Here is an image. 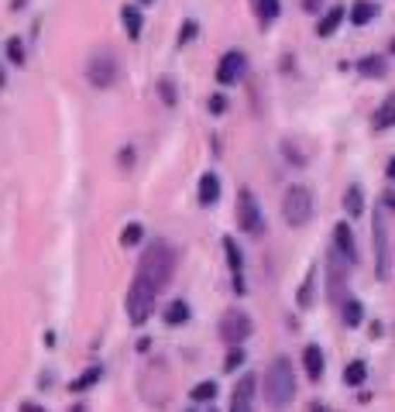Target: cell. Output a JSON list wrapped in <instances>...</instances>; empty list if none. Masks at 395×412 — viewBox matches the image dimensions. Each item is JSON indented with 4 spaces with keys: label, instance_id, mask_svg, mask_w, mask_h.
I'll use <instances>...</instances> for the list:
<instances>
[{
    "label": "cell",
    "instance_id": "44dd1931",
    "mask_svg": "<svg viewBox=\"0 0 395 412\" xmlns=\"http://www.w3.org/2000/svg\"><path fill=\"white\" fill-rule=\"evenodd\" d=\"M365 378H368V368H365V360H351L347 368H344V382L351 388L365 385Z\"/></svg>",
    "mask_w": 395,
    "mask_h": 412
},
{
    "label": "cell",
    "instance_id": "4316f807",
    "mask_svg": "<svg viewBox=\"0 0 395 412\" xmlns=\"http://www.w3.org/2000/svg\"><path fill=\"white\" fill-rule=\"evenodd\" d=\"M141 241H145V227H141V224H128L124 234H121V244H124V248H134V244H141Z\"/></svg>",
    "mask_w": 395,
    "mask_h": 412
},
{
    "label": "cell",
    "instance_id": "4fadbf2b",
    "mask_svg": "<svg viewBox=\"0 0 395 412\" xmlns=\"http://www.w3.org/2000/svg\"><path fill=\"white\" fill-rule=\"evenodd\" d=\"M334 248L341 251L351 265L358 261V244H354V234H351V224H337L334 227Z\"/></svg>",
    "mask_w": 395,
    "mask_h": 412
},
{
    "label": "cell",
    "instance_id": "f35d334b",
    "mask_svg": "<svg viewBox=\"0 0 395 412\" xmlns=\"http://www.w3.org/2000/svg\"><path fill=\"white\" fill-rule=\"evenodd\" d=\"M385 172H389V179H395V158L389 162V169H385Z\"/></svg>",
    "mask_w": 395,
    "mask_h": 412
},
{
    "label": "cell",
    "instance_id": "e0dca14e",
    "mask_svg": "<svg viewBox=\"0 0 395 412\" xmlns=\"http://www.w3.org/2000/svg\"><path fill=\"white\" fill-rule=\"evenodd\" d=\"M100 375H104V368L100 364H93V368H86L83 375H76L73 382H69V392H86V388H93L100 382Z\"/></svg>",
    "mask_w": 395,
    "mask_h": 412
},
{
    "label": "cell",
    "instance_id": "e575fe53",
    "mask_svg": "<svg viewBox=\"0 0 395 412\" xmlns=\"http://www.w3.org/2000/svg\"><path fill=\"white\" fill-rule=\"evenodd\" d=\"M224 110H227V97H220V93H217V97H210V114H217V117H220Z\"/></svg>",
    "mask_w": 395,
    "mask_h": 412
},
{
    "label": "cell",
    "instance_id": "8fae6325",
    "mask_svg": "<svg viewBox=\"0 0 395 412\" xmlns=\"http://www.w3.org/2000/svg\"><path fill=\"white\" fill-rule=\"evenodd\" d=\"M255 375H244L234 385V395H231V412H255Z\"/></svg>",
    "mask_w": 395,
    "mask_h": 412
},
{
    "label": "cell",
    "instance_id": "603a6c76",
    "mask_svg": "<svg viewBox=\"0 0 395 412\" xmlns=\"http://www.w3.org/2000/svg\"><path fill=\"white\" fill-rule=\"evenodd\" d=\"M341 316H344V323H347V327H358V323H361V316H365V309H361V303H358L354 296H347V299H344V306H341Z\"/></svg>",
    "mask_w": 395,
    "mask_h": 412
},
{
    "label": "cell",
    "instance_id": "d6986e66",
    "mask_svg": "<svg viewBox=\"0 0 395 412\" xmlns=\"http://www.w3.org/2000/svg\"><path fill=\"white\" fill-rule=\"evenodd\" d=\"M378 14V4H371V0H358L354 7H351V25H368L371 18Z\"/></svg>",
    "mask_w": 395,
    "mask_h": 412
},
{
    "label": "cell",
    "instance_id": "83f0119b",
    "mask_svg": "<svg viewBox=\"0 0 395 412\" xmlns=\"http://www.w3.org/2000/svg\"><path fill=\"white\" fill-rule=\"evenodd\" d=\"M244 358H248L244 347H241V344H231V351H227V358H224V371H237V368L244 364Z\"/></svg>",
    "mask_w": 395,
    "mask_h": 412
},
{
    "label": "cell",
    "instance_id": "d4e9b609",
    "mask_svg": "<svg viewBox=\"0 0 395 412\" xmlns=\"http://www.w3.org/2000/svg\"><path fill=\"white\" fill-rule=\"evenodd\" d=\"M121 18H124V28H128V38L138 42V38H141V14H138L134 7H124V11H121Z\"/></svg>",
    "mask_w": 395,
    "mask_h": 412
},
{
    "label": "cell",
    "instance_id": "ab89813d",
    "mask_svg": "<svg viewBox=\"0 0 395 412\" xmlns=\"http://www.w3.org/2000/svg\"><path fill=\"white\" fill-rule=\"evenodd\" d=\"M7 86V76H4V66H0V90Z\"/></svg>",
    "mask_w": 395,
    "mask_h": 412
},
{
    "label": "cell",
    "instance_id": "7a4b0ae2",
    "mask_svg": "<svg viewBox=\"0 0 395 412\" xmlns=\"http://www.w3.org/2000/svg\"><path fill=\"white\" fill-rule=\"evenodd\" d=\"M265 399L272 409H289L292 399H296V371H292V360L282 354L268 364L265 371Z\"/></svg>",
    "mask_w": 395,
    "mask_h": 412
},
{
    "label": "cell",
    "instance_id": "30bf717a",
    "mask_svg": "<svg viewBox=\"0 0 395 412\" xmlns=\"http://www.w3.org/2000/svg\"><path fill=\"white\" fill-rule=\"evenodd\" d=\"M244 66H248V59H244V52H227L224 59H220V66H217V83L220 86H234L237 79L244 76Z\"/></svg>",
    "mask_w": 395,
    "mask_h": 412
},
{
    "label": "cell",
    "instance_id": "d590c367",
    "mask_svg": "<svg viewBox=\"0 0 395 412\" xmlns=\"http://www.w3.org/2000/svg\"><path fill=\"white\" fill-rule=\"evenodd\" d=\"M21 412H45V409H42V406H35V402H25V406H21Z\"/></svg>",
    "mask_w": 395,
    "mask_h": 412
},
{
    "label": "cell",
    "instance_id": "277c9868",
    "mask_svg": "<svg viewBox=\"0 0 395 412\" xmlns=\"http://www.w3.org/2000/svg\"><path fill=\"white\" fill-rule=\"evenodd\" d=\"M117 73H121V66H117L114 52H107V49H97L90 55V62H86V79L97 90H110L117 83Z\"/></svg>",
    "mask_w": 395,
    "mask_h": 412
},
{
    "label": "cell",
    "instance_id": "7c38bea8",
    "mask_svg": "<svg viewBox=\"0 0 395 412\" xmlns=\"http://www.w3.org/2000/svg\"><path fill=\"white\" fill-rule=\"evenodd\" d=\"M224 255H227L231 275H234V289L244 292V258H241V248H237L234 237H224Z\"/></svg>",
    "mask_w": 395,
    "mask_h": 412
},
{
    "label": "cell",
    "instance_id": "484cf974",
    "mask_svg": "<svg viewBox=\"0 0 395 412\" xmlns=\"http://www.w3.org/2000/svg\"><path fill=\"white\" fill-rule=\"evenodd\" d=\"M158 93H162V103H165V107H176V100H179V93H176V83H172L169 76L158 79Z\"/></svg>",
    "mask_w": 395,
    "mask_h": 412
},
{
    "label": "cell",
    "instance_id": "cb8c5ba5",
    "mask_svg": "<svg viewBox=\"0 0 395 412\" xmlns=\"http://www.w3.org/2000/svg\"><path fill=\"white\" fill-rule=\"evenodd\" d=\"M344 210H347L351 217H361V213H365V196H361L358 186H351V189L344 193Z\"/></svg>",
    "mask_w": 395,
    "mask_h": 412
},
{
    "label": "cell",
    "instance_id": "3957f363",
    "mask_svg": "<svg viewBox=\"0 0 395 412\" xmlns=\"http://www.w3.org/2000/svg\"><path fill=\"white\" fill-rule=\"evenodd\" d=\"M282 217L289 227H306L313 220V193L306 186H289L282 196Z\"/></svg>",
    "mask_w": 395,
    "mask_h": 412
},
{
    "label": "cell",
    "instance_id": "5bb4252c",
    "mask_svg": "<svg viewBox=\"0 0 395 412\" xmlns=\"http://www.w3.org/2000/svg\"><path fill=\"white\" fill-rule=\"evenodd\" d=\"M303 368H306V375H310V382H320L323 378V351L310 344L306 351H303Z\"/></svg>",
    "mask_w": 395,
    "mask_h": 412
},
{
    "label": "cell",
    "instance_id": "836d02e7",
    "mask_svg": "<svg viewBox=\"0 0 395 412\" xmlns=\"http://www.w3.org/2000/svg\"><path fill=\"white\" fill-rule=\"evenodd\" d=\"M196 31H200V28H196V21H186L183 25V31H179V42H193V38H196Z\"/></svg>",
    "mask_w": 395,
    "mask_h": 412
},
{
    "label": "cell",
    "instance_id": "7bdbcfd3",
    "mask_svg": "<svg viewBox=\"0 0 395 412\" xmlns=\"http://www.w3.org/2000/svg\"><path fill=\"white\" fill-rule=\"evenodd\" d=\"M392 52H395V42H392Z\"/></svg>",
    "mask_w": 395,
    "mask_h": 412
},
{
    "label": "cell",
    "instance_id": "8d00e7d4",
    "mask_svg": "<svg viewBox=\"0 0 395 412\" xmlns=\"http://www.w3.org/2000/svg\"><path fill=\"white\" fill-rule=\"evenodd\" d=\"M303 7H306V11H316V7H320V0H303Z\"/></svg>",
    "mask_w": 395,
    "mask_h": 412
},
{
    "label": "cell",
    "instance_id": "b9f144b4",
    "mask_svg": "<svg viewBox=\"0 0 395 412\" xmlns=\"http://www.w3.org/2000/svg\"><path fill=\"white\" fill-rule=\"evenodd\" d=\"M316 412H323V409H320V406H316Z\"/></svg>",
    "mask_w": 395,
    "mask_h": 412
},
{
    "label": "cell",
    "instance_id": "1f68e13d",
    "mask_svg": "<svg viewBox=\"0 0 395 412\" xmlns=\"http://www.w3.org/2000/svg\"><path fill=\"white\" fill-rule=\"evenodd\" d=\"M258 14H262V21H275L279 18V0H258Z\"/></svg>",
    "mask_w": 395,
    "mask_h": 412
},
{
    "label": "cell",
    "instance_id": "4dcf8cb0",
    "mask_svg": "<svg viewBox=\"0 0 395 412\" xmlns=\"http://www.w3.org/2000/svg\"><path fill=\"white\" fill-rule=\"evenodd\" d=\"M296 303H299V306H303V309H306V306H310V303H313V272L306 275V282L299 285V296H296Z\"/></svg>",
    "mask_w": 395,
    "mask_h": 412
},
{
    "label": "cell",
    "instance_id": "d6a6232c",
    "mask_svg": "<svg viewBox=\"0 0 395 412\" xmlns=\"http://www.w3.org/2000/svg\"><path fill=\"white\" fill-rule=\"evenodd\" d=\"M282 152L289 154V162H292V165H306V154L299 152V148H296L292 141H282Z\"/></svg>",
    "mask_w": 395,
    "mask_h": 412
},
{
    "label": "cell",
    "instance_id": "f546056e",
    "mask_svg": "<svg viewBox=\"0 0 395 412\" xmlns=\"http://www.w3.org/2000/svg\"><path fill=\"white\" fill-rule=\"evenodd\" d=\"M7 59L14 66H25V45H21V38H7Z\"/></svg>",
    "mask_w": 395,
    "mask_h": 412
},
{
    "label": "cell",
    "instance_id": "6da1fadb",
    "mask_svg": "<svg viewBox=\"0 0 395 412\" xmlns=\"http://www.w3.org/2000/svg\"><path fill=\"white\" fill-rule=\"evenodd\" d=\"M176 272V251L169 241H152L145 248V255L138 261V275H134L131 289H128V316H131L134 327H145L148 316L155 313V299L158 292L169 285Z\"/></svg>",
    "mask_w": 395,
    "mask_h": 412
},
{
    "label": "cell",
    "instance_id": "9c48e42d",
    "mask_svg": "<svg viewBox=\"0 0 395 412\" xmlns=\"http://www.w3.org/2000/svg\"><path fill=\"white\" fill-rule=\"evenodd\" d=\"M162 378H165V364H162V360H152L148 371L141 375V395H145V402L165 406V392H158V385H165Z\"/></svg>",
    "mask_w": 395,
    "mask_h": 412
},
{
    "label": "cell",
    "instance_id": "9a60e30c",
    "mask_svg": "<svg viewBox=\"0 0 395 412\" xmlns=\"http://www.w3.org/2000/svg\"><path fill=\"white\" fill-rule=\"evenodd\" d=\"M341 21H344V7H341V4H334V7H330V11L320 18V25H316V35H320V38H330V35L341 28Z\"/></svg>",
    "mask_w": 395,
    "mask_h": 412
},
{
    "label": "cell",
    "instance_id": "f1b7e54d",
    "mask_svg": "<svg viewBox=\"0 0 395 412\" xmlns=\"http://www.w3.org/2000/svg\"><path fill=\"white\" fill-rule=\"evenodd\" d=\"M189 399H193V402H210V399H217V382H203V385H196L193 392H189Z\"/></svg>",
    "mask_w": 395,
    "mask_h": 412
},
{
    "label": "cell",
    "instance_id": "ac0fdd59",
    "mask_svg": "<svg viewBox=\"0 0 395 412\" xmlns=\"http://www.w3.org/2000/svg\"><path fill=\"white\" fill-rule=\"evenodd\" d=\"M389 128H395V93L375 114V131H389Z\"/></svg>",
    "mask_w": 395,
    "mask_h": 412
},
{
    "label": "cell",
    "instance_id": "74e56055",
    "mask_svg": "<svg viewBox=\"0 0 395 412\" xmlns=\"http://www.w3.org/2000/svg\"><path fill=\"white\" fill-rule=\"evenodd\" d=\"M385 206H392L395 210V193H385Z\"/></svg>",
    "mask_w": 395,
    "mask_h": 412
},
{
    "label": "cell",
    "instance_id": "ba28073f",
    "mask_svg": "<svg viewBox=\"0 0 395 412\" xmlns=\"http://www.w3.org/2000/svg\"><path fill=\"white\" fill-rule=\"evenodd\" d=\"M251 330H255V323H251V316L244 309H227L220 316V337L227 344H244L251 337Z\"/></svg>",
    "mask_w": 395,
    "mask_h": 412
},
{
    "label": "cell",
    "instance_id": "52a82bcc",
    "mask_svg": "<svg viewBox=\"0 0 395 412\" xmlns=\"http://www.w3.org/2000/svg\"><path fill=\"white\" fill-rule=\"evenodd\" d=\"M371 237H375V275L378 279H389L392 275V251H389V227H385V217L382 213H375Z\"/></svg>",
    "mask_w": 395,
    "mask_h": 412
},
{
    "label": "cell",
    "instance_id": "60d3db41",
    "mask_svg": "<svg viewBox=\"0 0 395 412\" xmlns=\"http://www.w3.org/2000/svg\"><path fill=\"white\" fill-rule=\"evenodd\" d=\"M138 4H152V0H138Z\"/></svg>",
    "mask_w": 395,
    "mask_h": 412
},
{
    "label": "cell",
    "instance_id": "8992f818",
    "mask_svg": "<svg viewBox=\"0 0 395 412\" xmlns=\"http://www.w3.org/2000/svg\"><path fill=\"white\" fill-rule=\"evenodd\" d=\"M237 224H241V231L251 234V237H258V234L265 231L262 206H258V200H255L251 189H241V193H237Z\"/></svg>",
    "mask_w": 395,
    "mask_h": 412
},
{
    "label": "cell",
    "instance_id": "2e32d148",
    "mask_svg": "<svg viewBox=\"0 0 395 412\" xmlns=\"http://www.w3.org/2000/svg\"><path fill=\"white\" fill-rule=\"evenodd\" d=\"M220 200V179L213 176V172H207L203 179H200V203L203 206H213Z\"/></svg>",
    "mask_w": 395,
    "mask_h": 412
},
{
    "label": "cell",
    "instance_id": "7402d4cb",
    "mask_svg": "<svg viewBox=\"0 0 395 412\" xmlns=\"http://www.w3.org/2000/svg\"><path fill=\"white\" fill-rule=\"evenodd\" d=\"M358 73H361V76H371V79L385 76V59H378V55H365V59L358 62Z\"/></svg>",
    "mask_w": 395,
    "mask_h": 412
},
{
    "label": "cell",
    "instance_id": "ffe728a7",
    "mask_svg": "<svg viewBox=\"0 0 395 412\" xmlns=\"http://www.w3.org/2000/svg\"><path fill=\"white\" fill-rule=\"evenodd\" d=\"M162 316H165V323H169V327H183L186 320H189V306H186L183 299H172V303L165 306Z\"/></svg>",
    "mask_w": 395,
    "mask_h": 412
},
{
    "label": "cell",
    "instance_id": "5b68a950",
    "mask_svg": "<svg viewBox=\"0 0 395 412\" xmlns=\"http://www.w3.org/2000/svg\"><path fill=\"white\" fill-rule=\"evenodd\" d=\"M347 265L351 261L337 248L327 255V296L334 306H344V299H347Z\"/></svg>",
    "mask_w": 395,
    "mask_h": 412
},
{
    "label": "cell",
    "instance_id": "ee69618b",
    "mask_svg": "<svg viewBox=\"0 0 395 412\" xmlns=\"http://www.w3.org/2000/svg\"><path fill=\"white\" fill-rule=\"evenodd\" d=\"M189 412H196V409H189Z\"/></svg>",
    "mask_w": 395,
    "mask_h": 412
}]
</instances>
